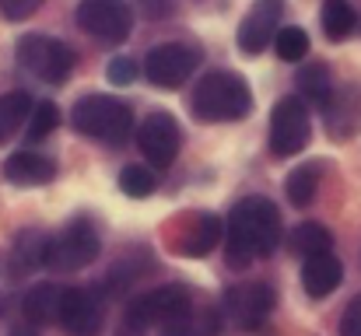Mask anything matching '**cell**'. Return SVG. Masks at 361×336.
<instances>
[{
    "label": "cell",
    "mask_w": 361,
    "mask_h": 336,
    "mask_svg": "<svg viewBox=\"0 0 361 336\" xmlns=\"http://www.w3.org/2000/svg\"><path fill=\"white\" fill-rule=\"evenodd\" d=\"M281 242V214L267 197H245L228 214L225 259L232 270H249L256 259L274 256Z\"/></svg>",
    "instance_id": "obj_1"
},
{
    "label": "cell",
    "mask_w": 361,
    "mask_h": 336,
    "mask_svg": "<svg viewBox=\"0 0 361 336\" xmlns=\"http://www.w3.org/2000/svg\"><path fill=\"white\" fill-rule=\"evenodd\" d=\"M252 112V92L232 70H214L193 88V116L200 123H235Z\"/></svg>",
    "instance_id": "obj_2"
},
{
    "label": "cell",
    "mask_w": 361,
    "mask_h": 336,
    "mask_svg": "<svg viewBox=\"0 0 361 336\" xmlns=\"http://www.w3.org/2000/svg\"><path fill=\"white\" fill-rule=\"evenodd\" d=\"M71 123L78 133L102 140V144H113V147L126 144V137L133 133L130 106L120 99H109V95H85L71 112Z\"/></svg>",
    "instance_id": "obj_3"
},
{
    "label": "cell",
    "mask_w": 361,
    "mask_h": 336,
    "mask_svg": "<svg viewBox=\"0 0 361 336\" xmlns=\"http://www.w3.org/2000/svg\"><path fill=\"white\" fill-rule=\"evenodd\" d=\"M99 231H95V224L85 221V218H78V221H71L60 235H49V242H46V263L42 266H49L53 273H74V270H85L88 263H95L99 259Z\"/></svg>",
    "instance_id": "obj_4"
},
{
    "label": "cell",
    "mask_w": 361,
    "mask_h": 336,
    "mask_svg": "<svg viewBox=\"0 0 361 336\" xmlns=\"http://www.w3.org/2000/svg\"><path fill=\"white\" fill-rule=\"evenodd\" d=\"M18 63L46 85H63L71 77L78 56L67 42H60L53 35H25L18 42Z\"/></svg>",
    "instance_id": "obj_5"
},
{
    "label": "cell",
    "mask_w": 361,
    "mask_h": 336,
    "mask_svg": "<svg viewBox=\"0 0 361 336\" xmlns=\"http://www.w3.org/2000/svg\"><path fill=\"white\" fill-rule=\"evenodd\" d=\"M190 305H193L190 287H183V284H161V287H154V291L133 298L123 323H126V330H133V333H140V330H158V326H165L169 319L183 316Z\"/></svg>",
    "instance_id": "obj_6"
},
{
    "label": "cell",
    "mask_w": 361,
    "mask_h": 336,
    "mask_svg": "<svg viewBox=\"0 0 361 336\" xmlns=\"http://www.w3.org/2000/svg\"><path fill=\"white\" fill-rule=\"evenodd\" d=\"M200 67V53L186 42H161L147 53L144 60V74L154 88H165V92H176L190 81V74Z\"/></svg>",
    "instance_id": "obj_7"
},
{
    "label": "cell",
    "mask_w": 361,
    "mask_h": 336,
    "mask_svg": "<svg viewBox=\"0 0 361 336\" xmlns=\"http://www.w3.org/2000/svg\"><path fill=\"white\" fill-rule=\"evenodd\" d=\"M309 137H312V123H309L305 102L295 95L281 99L270 112V151L277 158H291L309 144Z\"/></svg>",
    "instance_id": "obj_8"
},
{
    "label": "cell",
    "mask_w": 361,
    "mask_h": 336,
    "mask_svg": "<svg viewBox=\"0 0 361 336\" xmlns=\"http://www.w3.org/2000/svg\"><path fill=\"white\" fill-rule=\"evenodd\" d=\"M78 25L95 35L99 42L120 46L130 39L133 28V11L126 0H81L78 4Z\"/></svg>",
    "instance_id": "obj_9"
},
{
    "label": "cell",
    "mask_w": 361,
    "mask_h": 336,
    "mask_svg": "<svg viewBox=\"0 0 361 336\" xmlns=\"http://www.w3.org/2000/svg\"><path fill=\"white\" fill-rule=\"evenodd\" d=\"M225 316L235 330H259L274 312V291L267 284H235L225 291Z\"/></svg>",
    "instance_id": "obj_10"
},
{
    "label": "cell",
    "mask_w": 361,
    "mask_h": 336,
    "mask_svg": "<svg viewBox=\"0 0 361 336\" xmlns=\"http://www.w3.org/2000/svg\"><path fill=\"white\" fill-rule=\"evenodd\" d=\"M179 144H183L179 123H176L169 112H151V116L140 123V130H137V147H140V154H144L151 165H158V168H169V165L176 161Z\"/></svg>",
    "instance_id": "obj_11"
},
{
    "label": "cell",
    "mask_w": 361,
    "mask_h": 336,
    "mask_svg": "<svg viewBox=\"0 0 361 336\" xmlns=\"http://www.w3.org/2000/svg\"><path fill=\"white\" fill-rule=\"evenodd\" d=\"M218 238H221V221H218V214L197 211V214L179 218L176 231H172V249H176L179 256L200 259V256H207L211 249H218Z\"/></svg>",
    "instance_id": "obj_12"
},
{
    "label": "cell",
    "mask_w": 361,
    "mask_h": 336,
    "mask_svg": "<svg viewBox=\"0 0 361 336\" xmlns=\"http://www.w3.org/2000/svg\"><path fill=\"white\" fill-rule=\"evenodd\" d=\"M56 323L71 336H99V330H102V301L85 287H63Z\"/></svg>",
    "instance_id": "obj_13"
},
{
    "label": "cell",
    "mask_w": 361,
    "mask_h": 336,
    "mask_svg": "<svg viewBox=\"0 0 361 336\" xmlns=\"http://www.w3.org/2000/svg\"><path fill=\"white\" fill-rule=\"evenodd\" d=\"M281 14H284V0H256L239 25V49L242 53H249V56L263 53V49L274 42V35H277Z\"/></svg>",
    "instance_id": "obj_14"
},
{
    "label": "cell",
    "mask_w": 361,
    "mask_h": 336,
    "mask_svg": "<svg viewBox=\"0 0 361 336\" xmlns=\"http://www.w3.org/2000/svg\"><path fill=\"white\" fill-rule=\"evenodd\" d=\"M323 112H326V130L337 140H348L361 126V88L330 92V99L323 102Z\"/></svg>",
    "instance_id": "obj_15"
},
{
    "label": "cell",
    "mask_w": 361,
    "mask_h": 336,
    "mask_svg": "<svg viewBox=\"0 0 361 336\" xmlns=\"http://www.w3.org/2000/svg\"><path fill=\"white\" fill-rule=\"evenodd\" d=\"M341 280H344V266H341V259H337L334 252H316V256L305 259L302 284H305V291H309L312 298L334 294V291L341 287Z\"/></svg>",
    "instance_id": "obj_16"
},
{
    "label": "cell",
    "mask_w": 361,
    "mask_h": 336,
    "mask_svg": "<svg viewBox=\"0 0 361 336\" xmlns=\"http://www.w3.org/2000/svg\"><path fill=\"white\" fill-rule=\"evenodd\" d=\"M53 172H56L53 161L42 158V154H32V151H18L4 165V179L11 186H42V182L53 179Z\"/></svg>",
    "instance_id": "obj_17"
},
{
    "label": "cell",
    "mask_w": 361,
    "mask_h": 336,
    "mask_svg": "<svg viewBox=\"0 0 361 336\" xmlns=\"http://www.w3.org/2000/svg\"><path fill=\"white\" fill-rule=\"evenodd\" d=\"M46 242H49L46 231H35V228L21 231L11 249V277H28L32 270H39L46 263Z\"/></svg>",
    "instance_id": "obj_18"
},
{
    "label": "cell",
    "mask_w": 361,
    "mask_h": 336,
    "mask_svg": "<svg viewBox=\"0 0 361 336\" xmlns=\"http://www.w3.org/2000/svg\"><path fill=\"white\" fill-rule=\"evenodd\" d=\"M60 298H63V287L60 284H35L28 294H25V301H21V312H25V319L32 323V326H46V323H56V316H60Z\"/></svg>",
    "instance_id": "obj_19"
},
{
    "label": "cell",
    "mask_w": 361,
    "mask_h": 336,
    "mask_svg": "<svg viewBox=\"0 0 361 336\" xmlns=\"http://www.w3.org/2000/svg\"><path fill=\"white\" fill-rule=\"evenodd\" d=\"M161 336H218L221 333V316L218 309H186L183 316L169 319L165 326H158Z\"/></svg>",
    "instance_id": "obj_20"
},
{
    "label": "cell",
    "mask_w": 361,
    "mask_h": 336,
    "mask_svg": "<svg viewBox=\"0 0 361 336\" xmlns=\"http://www.w3.org/2000/svg\"><path fill=\"white\" fill-rule=\"evenodd\" d=\"M288 249H291L295 256L309 259V256H316V252H330V249H334V235H330L323 224L302 221L288 235Z\"/></svg>",
    "instance_id": "obj_21"
},
{
    "label": "cell",
    "mask_w": 361,
    "mask_h": 336,
    "mask_svg": "<svg viewBox=\"0 0 361 336\" xmlns=\"http://www.w3.org/2000/svg\"><path fill=\"white\" fill-rule=\"evenodd\" d=\"M319 175H323V161H309L302 168H295L284 182V193L295 207H309L316 200V189H319Z\"/></svg>",
    "instance_id": "obj_22"
},
{
    "label": "cell",
    "mask_w": 361,
    "mask_h": 336,
    "mask_svg": "<svg viewBox=\"0 0 361 336\" xmlns=\"http://www.w3.org/2000/svg\"><path fill=\"white\" fill-rule=\"evenodd\" d=\"M319 21H323V32H326V39L341 42V39H348V35L355 32V25H358V14H355V7H351L348 0H323Z\"/></svg>",
    "instance_id": "obj_23"
},
{
    "label": "cell",
    "mask_w": 361,
    "mask_h": 336,
    "mask_svg": "<svg viewBox=\"0 0 361 336\" xmlns=\"http://www.w3.org/2000/svg\"><path fill=\"white\" fill-rule=\"evenodd\" d=\"M28 112H32V99L25 92L0 95V144H7L21 130V123L28 119Z\"/></svg>",
    "instance_id": "obj_24"
},
{
    "label": "cell",
    "mask_w": 361,
    "mask_h": 336,
    "mask_svg": "<svg viewBox=\"0 0 361 336\" xmlns=\"http://www.w3.org/2000/svg\"><path fill=\"white\" fill-rule=\"evenodd\" d=\"M298 88H302V95H305L309 102L323 106V102L330 99V92H334L330 67H326V63H309V67H302V74H298Z\"/></svg>",
    "instance_id": "obj_25"
},
{
    "label": "cell",
    "mask_w": 361,
    "mask_h": 336,
    "mask_svg": "<svg viewBox=\"0 0 361 336\" xmlns=\"http://www.w3.org/2000/svg\"><path fill=\"white\" fill-rule=\"evenodd\" d=\"M154 172L151 168H144V165H126L120 172V189L126 197H133V200H144V197H151L154 193Z\"/></svg>",
    "instance_id": "obj_26"
},
{
    "label": "cell",
    "mask_w": 361,
    "mask_h": 336,
    "mask_svg": "<svg viewBox=\"0 0 361 336\" xmlns=\"http://www.w3.org/2000/svg\"><path fill=\"white\" fill-rule=\"evenodd\" d=\"M60 126V109L53 102H39L28 112V140H46Z\"/></svg>",
    "instance_id": "obj_27"
},
{
    "label": "cell",
    "mask_w": 361,
    "mask_h": 336,
    "mask_svg": "<svg viewBox=\"0 0 361 336\" xmlns=\"http://www.w3.org/2000/svg\"><path fill=\"white\" fill-rule=\"evenodd\" d=\"M274 46H277V56H281V60L295 63V60H302V56L309 53V35H305L302 28H277Z\"/></svg>",
    "instance_id": "obj_28"
},
{
    "label": "cell",
    "mask_w": 361,
    "mask_h": 336,
    "mask_svg": "<svg viewBox=\"0 0 361 336\" xmlns=\"http://www.w3.org/2000/svg\"><path fill=\"white\" fill-rule=\"evenodd\" d=\"M42 4H46V0H0V14H4L7 21H25V18H32Z\"/></svg>",
    "instance_id": "obj_29"
},
{
    "label": "cell",
    "mask_w": 361,
    "mask_h": 336,
    "mask_svg": "<svg viewBox=\"0 0 361 336\" xmlns=\"http://www.w3.org/2000/svg\"><path fill=\"white\" fill-rule=\"evenodd\" d=\"M137 77V63L130 60V56H116L113 63H109V81H116V85H130Z\"/></svg>",
    "instance_id": "obj_30"
},
{
    "label": "cell",
    "mask_w": 361,
    "mask_h": 336,
    "mask_svg": "<svg viewBox=\"0 0 361 336\" xmlns=\"http://www.w3.org/2000/svg\"><path fill=\"white\" fill-rule=\"evenodd\" d=\"M341 336H361V294L348 305V312L341 319Z\"/></svg>",
    "instance_id": "obj_31"
},
{
    "label": "cell",
    "mask_w": 361,
    "mask_h": 336,
    "mask_svg": "<svg viewBox=\"0 0 361 336\" xmlns=\"http://www.w3.org/2000/svg\"><path fill=\"white\" fill-rule=\"evenodd\" d=\"M140 11H144L147 18H161V14L172 11V0H140Z\"/></svg>",
    "instance_id": "obj_32"
},
{
    "label": "cell",
    "mask_w": 361,
    "mask_h": 336,
    "mask_svg": "<svg viewBox=\"0 0 361 336\" xmlns=\"http://www.w3.org/2000/svg\"><path fill=\"white\" fill-rule=\"evenodd\" d=\"M11 336H35V333H32V330H14Z\"/></svg>",
    "instance_id": "obj_33"
},
{
    "label": "cell",
    "mask_w": 361,
    "mask_h": 336,
    "mask_svg": "<svg viewBox=\"0 0 361 336\" xmlns=\"http://www.w3.org/2000/svg\"><path fill=\"white\" fill-rule=\"evenodd\" d=\"M130 336H133V333H130Z\"/></svg>",
    "instance_id": "obj_34"
}]
</instances>
